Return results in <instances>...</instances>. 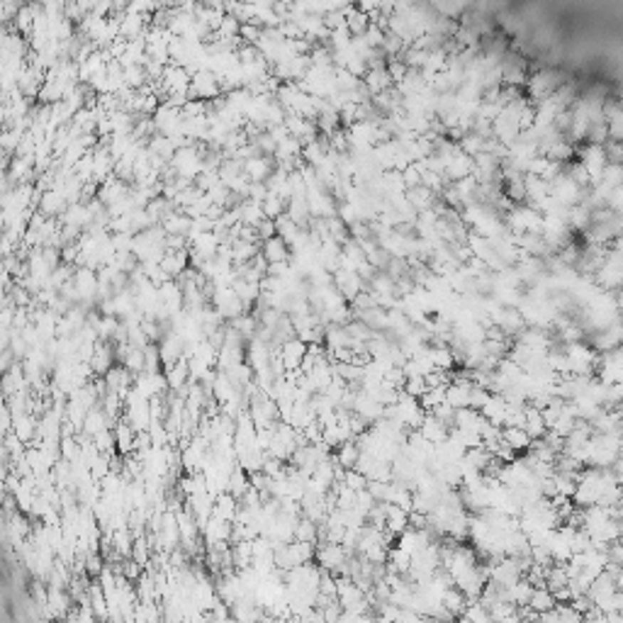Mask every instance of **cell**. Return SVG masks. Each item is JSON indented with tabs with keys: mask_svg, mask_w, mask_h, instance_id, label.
<instances>
[{
	"mask_svg": "<svg viewBox=\"0 0 623 623\" xmlns=\"http://www.w3.org/2000/svg\"><path fill=\"white\" fill-rule=\"evenodd\" d=\"M115 444H117L122 453H130L132 448H137V431H134L127 422L120 424V426L115 429Z\"/></svg>",
	"mask_w": 623,
	"mask_h": 623,
	"instance_id": "d6986e66",
	"label": "cell"
},
{
	"mask_svg": "<svg viewBox=\"0 0 623 623\" xmlns=\"http://www.w3.org/2000/svg\"><path fill=\"white\" fill-rule=\"evenodd\" d=\"M307 351H310V346H307L305 341L297 339V336L290 341H285L281 346V360H283L285 370L288 372L300 370L302 363H305V358H307Z\"/></svg>",
	"mask_w": 623,
	"mask_h": 623,
	"instance_id": "277c9868",
	"label": "cell"
},
{
	"mask_svg": "<svg viewBox=\"0 0 623 623\" xmlns=\"http://www.w3.org/2000/svg\"><path fill=\"white\" fill-rule=\"evenodd\" d=\"M261 205H263L266 219H273V222H276V219H281L283 214H285V205H288V202H285L281 195L268 193V197H266L263 202H261Z\"/></svg>",
	"mask_w": 623,
	"mask_h": 623,
	"instance_id": "ffe728a7",
	"label": "cell"
},
{
	"mask_svg": "<svg viewBox=\"0 0 623 623\" xmlns=\"http://www.w3.org/2000/svg\"><path fill=\"white\" fill-rule=\"evenodd\" d=\"M623 456V434H592L587 446V463L590 468L611 470Z\"/></svg>",
	"mask_w": 623,
	"mask_h": 623,
	"instance_id": "6da1fadb",
	"label": "cell"
},
{
	"mask_svg": "<svg viewBox=\"0 0 623 623\" xmlns=\"http://www.w3.org/2000/svg\"><path fill=\"white\" fill-rule=\"evenodd\" d=\"M441 604H444V609L453 616V619H460V616H463V611H465V607H468V597H465V594L460 592L458 587H451V590L444 594Z\"/></svg>",
	"mask_w": 623,
	"mask_h": 623,
	"instance_id": "5bb4252c",
	"label": "cell"
},
{
	"mask_svg": "<svg viewBox=\"0 0 623 623\" xmlns=\"http://www.w3.org/2000/svg\"><path fill=\"white\" fill-rule=\"evenodd\" d=\"M188 263H190V256L185 248H180V251H166V256L161 258V268H164L168 278L183 276V273L188 271Z\"/></svg>",
	"mask_w": 623,
	"mask_h": 623,
	"instance_id": "9c48e42d",
	"label": "cell"
},
{
	"mask_svg": "<svg viewBox=\"0 0 623 623\" xmlns=\"http://www.w3.org/2000/svg\"><path fill=\"white\" fill-rule=\"evenodd\" d=\"M317 538H319L317 523H314L312 519H307V516H302V519L297 521V526H295V540H300V543L317 545Z\"/></svg>",
	"mask_w": 623,
	"mask_h": 623,
	"instance_id": "ac0fdd59",
	"label": "cell"
},
{
	"mask_svg": "<svg viewBox=\"0 0 623 623\" xmlns=\"http://www.w3.org/2000/svg\"><path fill=\"white\" fill-rule=\"evenodd\" d=\"M389 85H392V78H389L387 66L368 68V73H365V88H368V93L380 95V93H385Z\"/></svg>",
	"mask_w": 623,
	"mask_h": 623,
	"instance_id": "8fae6325",
	"label": "cell"
},
{
	"mask_svg": "<svg viewBox=\"0 0 623 623\" xmlns=\"http://www.w3.org/2000/svg\"><path fill=\"white\" fill-rule=\"evenodd\" d=\"M63 209H68V200L61 190H44L39 195V212L44 217H54V214L63 212Z\"/></svg>",
	"mask_w": 623,
	"mask_h": 623,
	"instance_id": "52a82bcc",
	"label": "cell"
},
{
	"mask_svg": "<svg viewBox=\"0 0 623 623\" xmlns=\"http://www.w3.org/2000/svg\"><path fill=\"white\" fill-rule=\"evenodd\" d=\"M83 560H85V572L93 575V577H100L103 570H105L103 567V557L98 555V553H90V555H85Z\"/></svg>",
	"mask_w": 623,
	"mask_h": 623,
	"instance_id": "484cf974",
	"label": "cell"
},
{
	"mask_svg": "<svg viewBox=\"0 0 623 623\" xmlns=\"http://www.w3.org/2000/svg\"><path fill=\"white\" fill-rule=\"evenodd\" d=\"M431 353V360H434V368L436 370H444L448 372L453 368V353L448 346H436V348H429Z\"/></svg>",
	"mask_w": 623,
	"mask_h": 623,
	"instance_id": "44dd1931",
	"label": "cell"
},
{
	"mask_svg": "<svg viewBox=\"0 0 623 623\" xmlns=\"http://www.w3.org/2000/svg\"><path fill=\"white\" fill-rule=\"evenodd\" d=\"M108 414H105L103 409H90V414L85 417V424H83V429H85V434L88 436H93V439H95V436H100V434H105V431H108Z\"/></svg>",
	"mask_w": 623,
	"mask_h": 623,
	"instance_id": "e0dca14e",
	"label": "cell"
},
{
	"mask_svg": "<svg viewBox=\"0 0 623 623\" xmlns=\"http://www.w3.org/2000/svg\"><path fill=\"white\" fill-rule=\"evenodd\" d=\"M236 502H239V499L234 497V494H229V492L219 494V497L214 499L212 516H217V519H222V521H226V523H234V521H236L239 509H241V506H236Z\"/></svg>",
	"mask_w": 623,
	"mask_h": 623,
	"instance_id": "ba28073f",
	"label": "cell"
},
{
	"mask_svg": "<svg viewBox=\"0 0 623 623\" xmlns=\"http://www.w3.org/2000/svg\"><path fill=\"white\" fill-rule=\"evenodd\" d=\"M132 555H134V560L142 565V567L149 562V545H147V538H144V535H137V538H134V550H132Z\"/></svg>",
	"mask_w": 623,
	"mask_h": 623,
	"instance_id": "d4e9b609",
	"label": "cell"
},
{
	"mask_svg": "<svg viewBox=\"0 0 623 623\" xmlns=\"http://www.w3.org/2000/svg\"><path fill=\"white\" fill-rule=\"evenodd\" d=\"M502 441L514 453L528 451V448H531V444H533V439L526 434V429H519V426H506V429H502Z\"/></svg>",
	"mask_w": 623,
	"mask_h": 623,
	"instance_id": "30bf717a",
	"label": "cell"
},
{
	"mask_svg": "<svg viewBox=\"0 0 623 623\" xmlns=\"http://www.w3.org/2000/svg\"><path fill=\"white\" fill-rule=\"evenodd\" d=\"M256 231H258V236L263 239V241H268V239H273V236H278V226H276V222H273V219H263V222L256 226Z\"/></svg>",
	"mask_w": 623,
	"mask_h": 623,
	"instance_id": "4316f807",
	"label": "cell"
},
{
	"mask_svg": "<svg viewBox=\"0 0 623 623\" xmlns=\"http://www.w3.org/2000/svg\"><path fill=\"white\" fill-rule=\"evenodd\" d=\"M336 465H339L341 470H356L358 460H360V448L356 441H346L343 446L336 448Z\"/></svg>",
	"mask_w": 623,
	"mask_h": 623,
	"instance_id": "4fadbf2b",
	"label": "cell"
},
{
	"mask_svg": "<svg viewBox=\"0 0 623 623\" xmlns=\"http://www.w3.org/2000/svg\"><path fill=\"white\" fill-rule=\"evenodd\" d=\"M34 429H37V422H34L32 417L22 414V417H17V419H15V436L22 441V444L37 436V431H34Z\"/></svg>",
	"mask_w": 623,
	"mask_h": 623,
	"instance_id": "7402d4cb",
	"label": "cell"
},
{
	"mask_svg": "<svg viewBox=\"0 0 623 623\" xmlns=\"http://www.w3.org/2000/svg\"><path fill=\"white\" fill-rule=\"evenodd\" d=\"M555 607L557 602L548 587H533V594L531 599H528V609L535 611V614H548V611H553Z\"/></svg>",
	"mask_w": 623,
	"mask_h": 623,
	"instance_id": "7c38bea8",
	"label": "cell"
},
{
	"mask_svg": "<svg viewBox=\"0 0 623 623\" xmlns=\"http://www.w3.org/2000/svg\"><path fill=\"white\" fill-rule=\"evenodd\" d=\"M112 368L115 365H112V351H110V346L98 343L95 353H93V358H90V370L95 372V375H108Z\"/></svg>",
	"mask_w": 623,
	"mask_h": 623,
	"instance_id": "9a60e30c",
	"label": "cell"
},
{
	"mask_svg": "<svg viewBox=\"0 0 623 623\" xmlns=\"http://www.w3.org/2000/svg\"><path fill=\"white\" fill-rule=\"evenodd\" d=\"M261 256H263L271 266L273 263H288L290 244L281 236H273V239H268V241H263V251H261Z\"/></svg>",
	"mask_w": 623,
	"mask_h": 623,
	"instance_id": "8992f818",
	"label": "cell"
},
{
	"mask_svg": "<svg viewBox=\"0 0 623 623\" xmlns=\"http://www.w3.org/2000/svg\"><path fill=\"white\" fill-rule=\"evenodd\" d=\"M451 431H453V429L448 426L446 422H441L439 417L426 414V419H424V424H422V429H419V434H422L424 439L429 441V444L439 446V444H444L448 436H451Z\"/></svg>",
	"mask_w": 623,
	"mask_h": 623,
	"instance_id": "5b68a950",
	"label": "cell"
},
{
	"mask_svg": "<svg viewBox=\"0 0 623 623\" xmlns=\"http://www.w3.org/2000/svg\"><path fill=\"white\" fill-rule=\"evenodd\" d=\"M317 562L324 572H341L348 577V560H351V553L343 548L341 543H322L317 550Z\"/></svg>",
	"mask_w": 623,
	"mask_h": 623,
	"instance_id": "7a4b0ae2",
	"label": "cell"
},
{
	"mask_svg": "<svg viewBox=\"0 0 623 623\" xmlns=\"http://www.w3.org/2000/svg\"><path fill=\"white\" fill-rule=\"evenodd\" d=\"M343 485L353 492H363L368 490V477L358 473V470H346V473H343Z\"/></svg>",
	"mask_w": 623,
	"mask_h": 623,
	"instance_id": "603a6c76",
	"label": "cell"
},
{
	"mask_svg": "<svg viewBox=\"0 0 623 623\" xmlns=\"http://www.w3.org/2000/svg\"><path fill=\"white\" fill-rule=\"evenodd\" d=\"M219 75L209 68H202V71L193 73V85H190V100H209L219 93Z\"/></svg>",
	"mask_w": 623,
	"mask_h": 623,
	"instance_id": "3957f363",
	"label": "cell"
},
{
	"mask_svg": "<svg viewBox=\"0 0 623 623\" xmlns=\"http://www.w3.org/2000/svg\"><path fill=\"white\" fill-rule=\"evenodd\" d=\"M166 380H168V389H183L185 382L190 380V365L188 360H178L176 365L166 370Z\"/></svg>",
	"mask_w": 623,
	"mask_h": 623,
	"instance_id": "2e32d148",
	"label": "cell"
},
{
	"mask_svg": "<svg viewBox=\"0 0 623 623\" xmlns=\"http://www.w3.org/2000/svg\"><path fill=\"white\" fill-rule=\"evenodd\" d=\"M231 329H236L241 336H253L256 334V319L251 317V314H241V317H236L234 322H231ZM256 339V336H253Z\"/></svg>",
	"mask_w": 623,
	"mask_h": 623,
	"instance_id": "cb8c5ba5",
	"label": "cell"
}]
</instances>
